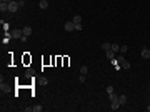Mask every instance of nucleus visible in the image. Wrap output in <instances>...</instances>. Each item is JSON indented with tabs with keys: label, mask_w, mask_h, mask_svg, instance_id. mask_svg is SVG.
<instances>
[{
	"label": "nucleus",
	"mask_w": 150,
	"mask_h": 112,
	"mask_svg": "<svg viewBox=\"0 0 150 112\" xmlns=\"http://www.w3.org/2000/svg\"><path fill=\"white\" fill-rule=\"evenodd\" d=\"M18 8H20L18 2H15V0H13V2H10V3H8V12H10V13H15Z\"/></svg>",
	"instance_id": "nucleus-1"
},
{
	"label": "nucleus",
	"mask_w": 150,
	"mask_h": 112,
	"mask_svg": "<svg viewBox=\"0 0 150 112\" xmlns=\"http://www.w3.org/2000/svg\"><path fill=\"white\" fill-rule=\"evenodd\" d=\"M63 29H65V32H74L75 30V24L72 22V20H69V22H65Z\"/></svg>",
	"instance_id": "nucleus-2"
},
{
	"label": "nucleus",
	"mask_w": 150,
	"mask_h": 112,
	"mask_svg": "<svg viewBox=\"0 0 150 112\" xmlns=\"http://www.w3.org/2000/svg\"><path fill=\"white\" fill-rule=\"evenodd\" d=\"M10 35H12V38H17V40H20V38L23 37V32H22L20 29H17V30L10 32Z\"/></svg>",
	"instance_id": "nucleus-3"
},
{
	"label": "nucleus",
	"mask_w": 150,
	"mask_h": 112,
	"mask_svg": "<svg viewBox=\"0 0 150 112\" xmlns=\"http://www.w3.org/2000/svg\"><path fill=\"white\" fill-rule=\"evenodd\" d=\"M140 55H142V59H145V60H149V59H150V49H147V47H144V49H142V52H140Z\"/></svg>",
	"instance_id": "nucleus-4"
},
{
	"label": "nucleus",
	"mask_w": 150,
	"mask_h": 112,
	"mask_svg": "<svg viewBox=\"0 0 150 112\" xmlns=\"http://www.w3.org/2000/svg\"><path fill=\"white\" fill-rule=\"evenodd\" d=\"M105 57H107V59H109V60L112 62L113 59H115V52H113L112 49H109V50H105Z\"/></svg>",
	"instance_id": "nucleus-5"
},
{
	"label": "nucleus",
	"mask_w": 150,
	"mask_h": 112,
	"mask_svg": "<svg viewBox=\"0 0 150 112\" xmlns=\"http://www.w3.org/2000/svg\"><path fill=\"white\" fill-rule=\"evenodd\" d=\"M120 65H122L125 70H128V69L132 67V65H130V62H128V60H125V59H123V60H120Z\"/></svg>",
	"instance_id": "nucleus-6"
},
{
	"label": "nucleus",
	"mask_w": 150,
	"mask_h": 112,
	"mask_svg": "<svg viewBox=\"0 0 150 112\" xmlns=\"http://www.w3.org/2000/svg\"><path fill=\"white\" fill-rule=\"evenodd\" d=\"M127 100H128V99H127V95H125V94L118 95V102H120V106H125V104H127Z\"/></svg>",
	"instance_id": "nucleus-7"
},
{
	"label": "nucleus",
	"mask_w": 150,
	"mask_h": 112,
	"mask_svg": "<svg viewBox=\"0 0 150 112\" xmlns=\"http://www.w3.org/2000/svg\"><path fill=\"white\" fill-rule=\"evenodd\" d=\"M0 12L3 13V12H8V3L7 2H2L0 3Z\"/></svg>",
	"instance_id": "nucleus-8"
},
{
	"label": "nucleus",
	"mask_w": 150,
	"mask_h": 112,
	"mask_svg": "<svg viewBox=\"0 0 150 112\" xmlns=\"http://www.w3.org/2000/svg\"><path fill=\"white\" fill-rule=\"evenodd\" d=\"M22 32H23V35H25V37H30V34H32V27H23V29H22Z\"/></svg>",
	"instance_id": "nucleus-9"
},
{
	"label": "nucleus",
	"mask_w": 150,
	"mask_h": 112,
	"mask_svg": "<svg viewBox=\"0 0 150 112\" xmlns=\"http://www.w3.org/2000/svg\"><path fill=\"white\" fill-rule=\"evenodd\" d=\"M38 7H40V8H43V10H45V8H48V0H40V2H38Z\"/></svg>",
	"instance_id": "nucleus-10"
},
{
	"label": "nucleus",
	"mask_w": 150,
	"mask_h": 112,
	"mask_svg": "<svg viewBox=\"0 0 150 112\" xmlns=\"http://www.w3.org/2000/svg\"><path fill=\"white\" fill-rule=\"evenodd\" d=\"M110 109H112V111H118V109H120V102H118V100H115V102H112V106H110Z\"/></svg>",
	"instance_id": "nucleus-11"
},
{
	"label": "nucleus",
	"mask_w": 150,
	"mask_h": 112,
	"mask_svg": "<svg viewBox=\"0 0 150 112\" xmlns=\"http://www.w3.org/2000/svg\"><path fill=\"white\" fill-rule=\"evenodd\" d=\"M109 99H110V102H115V100H118V95L113 94V92H110V94H109Z\"/></svg>",
	"instance_id": "nucleus-12"
},
{
	"label": "nucleus",
	"mask_w": 150,
	"mask_h": 112,
	"mask_svg": "<svg viewBox=\"0 0 150 112\" xmlns=\"http://www.w3.org/2000/svg\"><path fill=\"white\" fill-rule=\"evenodd\" d=\"M102 49H104V50H109V49H112V44H110V42H104V44H102Z\"/></svg>",
	"instance_id": "nucleus-13"
},
{
	"label": "nucleus",
	"mask_w": 150,
	"mask_h": 112,
	"mask_svg": "<svg viewBox=\"0 0 150 112\" xmlns=\"http://www.w3.org/2000/svg\"><path fill=\"white\" fill-rule=\"evenodd\" d=\"M72 22H74V24H82V17H80V15H75L74 19H72Z\"/></svg>",
	"instance_id": "nucleus-14"
},
{
	"label": "nucleus",
	"mask_w": 150,
	"mask_h": 112,
	"mask_svg": "<svg viewBox=\"0 0 150 112\" xmlns=\"http://www.w3.org/2000/svg\"><path fill=\"white\" fill-rule=\"evenodd\" d=\"M80 74L87 75V74H88V67H85V65H83V67H80Z\"/></svg>",
	"instance_id": "nucleus-15"
},
{
	"label": "nucleus",
	"mask_w": 150,
	"mask_h": 112,
	"mask_svg": "<svg viewBox=\"0 0 150 112\" xmlns=\"http://www.w3.org/2000/svg\"><path fill=\"white\" fill-rule=\"evenodd\" d=\"M112 50L113 52H120V45L118 44H112Z\"/></svg>",
	"instance_id": "nucleus-16"
},
{
	"label": "nucleus",
	"mask_w": 150,
	"mask_h": 112,
	"mask_svg": "<svg viewBox=\"0 0 150 112\" xmlns=\"http://www.w3.org/2000/svg\"><path fill=\"white\" fill-rule=\"evenodd\" d=\"M127 50H128V47H127V45H120V52H122V54H125Z\"/></svg>",
	"instance_id": "nucleus-17"
},
{
	"label": "nucleus",
	"mask_w": 150,
	"mask_h": 112,
	"mask_svg": "<svg viewBox=\"0 0 150 112\" xmlns=\"http://www.w3.org/2000/svg\"><path fill=\"white\" fill-rule=\"evenodd\" d=\"M42 109H43L42 106H35V107H34V112H42Z\"/></svg>",
	"instance_id": "nucleus-18"
},
{
	"label": "nucleus",
	"mask_w": 150,
	"mask_h": 112,
	"mask_svg": "<svg viewBox=\"0 0 150 112\" xmlns=\"http://www.w3.org/2000/svg\"><path fill=\"white\" fill-rule=\"evenodd\" d=\"M2 25H3V30H8V27H10V25H8L7 22H3V20H2Z\"/></svg>",
	"instance_id": "nucleus-19"
},
{
	"label": "nucleus",
	"mask_w": 150,
	"mask_h": 112,
	"mask_svg": "<svg viewBox=\"0 0 150 112\" xmlns=\"http://www.w3.org/2000/svg\"><path fill=\"white\" fill-rule=\"evenodd\" d=\"M82 29H83L82 24H75V30H82Z\"/></svg>",
	"instance_id": "nucleus-20"
},
{
	"label": "nucleus",
	"mask_w": 150,
	"mask_h": 112,
	"mask_svg": "<svg viewBox=\"0 0 150 112\" xmlns=\"http://www.w3.org/2000/svg\"><path fill=\"white\" fill-rule=\"evenodd\" d=\"M78 82H82V84L85 82V75H83V74H80V77H78Z\"/></svg>",
	"instance_id": "nucleus-21"
},
{
	"label": "nucleus",
	"mask_w": 150,
	"mask_h": 112,
	"mask_svg": "<svg viewBox=\"0 0 150 112\" xmlns=\"http://www.w3.org/2000/svg\"><path fill=\"white\" fill-rule=\"evenodd\" d=\"M105 90H107V94H110V92H113V87H112V85H109Z\"/></svg>",
	"instance_id": "nucleus-22"
},
{
	"label": "nucleus",
	"mask_w": 150,
	"mask_h": 112,
	"mask_svg": "<svg viewBox=\"0 0 150 112\" xmlns=\"http://www.w3.org/2000/svg\"><path fill=\"white\" fill-rule=\"evenodd\" d=\"M18 5H20V8H23V7H25V2H23V0H18Z\"/></svg>",
	"instance_id": "nucleus-23"
},
{
	"label": "nucleus",
	"mask_w": 150,
	"mask_h": 112,
	"mask_svg": "<svg viewBox=\"0 0 150 112\" xmlns=\"http://www.w3.org/2000/svg\"><path fill=\"white\" fill-rule=\"evenodd\" d=\"M0 89H2V90H7V85H5V84L2 82V84H0Z\"/></svg>",
	"instance_id": "nucleus-24"
},
{
	"label": "nucleus",
	"mask_w": 150,
	"mask_h": 112,
	"mask_svg": "<svg viewBox=\"0 0 150 112\" xmlns=\"http://www.w3.org/2000/svg\"><path fill=\"white\" fill-rule=\"evenodd\" d=\"M145 109H147V112H150V104L147 106V107H145Z\"/></svg>",
	"instance_id": "nucleus-25"
},
{
	"label": "nucleus",
	"mask_w": 150,
	"mask_h": 112,
	"mask_svg": "<svg viewBox=\"0 0 150 112\" xmlns=\"http://www.w3.org/2000/svg\"><path fill=\"white\" fill-rule=\"evenodd\" d=\"M2 2H7V3H10V2H13V0H2Z\"/></svg>",
	"instance_id": "nucleus-26"
},
{
	"label": "nucleus",
	"mask_w": 150,
	"mask_h": 112,
	"mask_svg": "<svg viewBox=\"0 0 150 112\" xmlns=\"http://www.w3.org/2000/svg\"><path fill=\"white\" fill-rule=\"evenodd\" d=\"M149 90H150V87H149Z\"/></svg>",
	"instance_id": "nucleus-27"
}]
</instances>
